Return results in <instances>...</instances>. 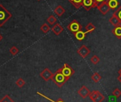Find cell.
Returning a JSON list of instances; mask_svg holds the SVG:
<instances>
[{"mask_svg": "<svg viewBox=\"0 0 121 102\" xmlns=\"http://www.w3.org/2000/svg\"><path fill=\"white\" fill-rule=\"evenodd\" d=\"M51 80L53 81V83L59 88L62 87L68 81L64 76V74L61 72V69H58L56 71V72L53 74V77L51 78Z\"/></svg>", "mask_w": 121, "mask_h": 102, "instance_id": "6da1fadb", "label": "cell"}, {"mask_svg": "<svg viewBox=\"0 0 121 102\" xmlns=\"http://www.w3.org/2000/svg\"><path fill=\"white\" fill-rule=\"evenodd\" d=\"M12 14L2 4H0V27H3L11 18Z\"/></svg>", "mask_w": 121, "mask_h": 102, "instance_id": "7a4b0ae2", "label": "cell"}, {"mask_svg": "<svg viewBox=\"0 0 121 102\" xmlns=\"http://www.w3.org/2000/svg\"><path fill=\"white\" fill-rule=\"evenodd\" d=\"M61 69V72L64 74V76H65V78L66 79L67 81L69 80V79L74 74L75 71L73 70V69L70 67L69 65H68L67 64H64V67Z\"/></svg>", "mask_w": 121, "mask_h": 102, "instance_id": "3957f363", "label": "cell"}, {"mask_svg": "<svg viewBox=\"0 0 121 102\" xmlns=\"http://www.w3.org/2000/svg\"><path fill=\"white\" fill-rule=\"evenodd\" d=\"M67 28L73 34H75L76 32H77L80 30H82L81 24L76 19H73L71 22H70L69 24V25L67 26Z\"/></svg>", "mask_w": 121, "mask_h": 102, "instance_id": "277c9868", "label": "cell"}, {"mask_svg": "<svg viewBox=\"0 0 121 102\" xmlns=\"http://www.w3.org/2000/svg\"><path fill=\"white\" fill-rule=\"evenodd\" d=\"M77 53L79 56H81L82 58H86L91 53V50L89 48H88L86 45H82L78 50Z\"/></svg>", "mask_w": 121, "mask_h": 102, "instance_id": "5b68a950", "label": "cell"}, {"mask_svg": "<svg viewBox=\"0 0 121 102\" xmlns=\"http://www.w3.org/2000/svg\"><path fill=\"white\" fill-rule=\"evenodd\" d=\"M98 3L95 2V0H83L82 7H83L86 11H89L92 8L96 7Z\"/></svg>", "mask_w": 121, "mask_h": 102, "instance_id": "8992f818", "label": "cell"}, {"mask_svg": "<svg viewBox=\"0 0 121 102\" xmlns=\"http://www.w3.org/2000/svg\"><path fill=\"white\" fill-rule=\"evenodd\" d=\"M40 77H41L45 81H48L51 79L53 76V73H52L48 68L44 69L39 74Z\"/></svg>", "mask_w": 121, "mask_h": 102, "instance_id": "52a82bcc", "label": "cell"}, {"mask_svg": "<svg viewBox=\"0 0 121 102\" xmlns=\"http://www.w3.org/2000/svg\"><path fill=\"white\" fill-rule=\"evenodd\" d=\"M96 7L98 8V9L100 12V13L103 15H105L109 12V10L110 9L108 5L107 2H103L100 4H98Z\"/></svg>", "mask_w": 121, "mask_h": 102, "instance_id": "ba28073f", "label": "cell"}, {"mask_svg": "<svg viewBox=\"0 0 121 102\" xmlns=\"http://www.w3.org/2000/svg\"><path fill=\"white\" fill-rule=\"evenodd\" d=\"M90 93H91L90 90H89V89H88L86 86H81V88L78 91V95H79L81 98H87V97L89 96Z\"/></svg>", "mask_w": 121, "mask_h": 102, "instance_id": "9c48e42d", "label": "cell"}, {"mask_svg": "<svg viewBox=\"0 0 121 102\" xmlns=\"http://www.w3.org/2000/svg\"><path fill=\"white\" fill-rule=\"evenodd\" d=\"M51 30L56 35L58 36L60 33H61L64 31V28L63 27L60 25L59 23H56L52 28H51Z\"/></svg>", "mask_w": 121, "mask_h": 102, "instance_id": "30bf717a", "label": "cell"}, {"mask_svg": "<svg viewBox=\"0 0 121 102\" xmlns=\"http://www.w3.org/2000/svg\"><path fill=\"white\" fill-rule=\"evenodd\" d=\"M109 22H110V23L112 25H113L114 27L121 26V24H120V20H119L118 17H117L114 13H113V14L112 15V17L110 18Z\"/></svg>", "mask_w": 121, "mask_h": 102, "instance_id": "8fae6325", "label": "cell"}, {"mask_svg": "<svg viewBox=\"0 0 121 102\" xmlns=\"http://www.w3.org/2000/svg\"><path fill=\"white\" fill-rule=\"evenodd\" d=\"M53 12L58 17H62L64 15V14L66 12V10L61 5H58L54 9Z\"/></svg>", "mask_w": 121, "mask_h": 102, "instance_id": "7c38bea8", "label": "cell"}, {"mask_svg": "<svg viewBox=\"0 0 121 102\" xmlns=\"http://www.w3.org/2000/svg\"><path fill=\"white\" fill-rule=\"evenodd\" d=\"M74 36H75V38L78 40V41H83L85 37H86V32H84L82 30H80L77 32H76L75 34H73Z\"/></svg>", "mask_w": 121, "mask_h": 102, "instance_id": "4fadbf2b", "label": "cell"}, {"mask_svg": "<svg viewBox=\"0 0 121 102\" xmlns=\"http://www.w3.org/2000/svg\"><path fill=\"white\" fill-rule=\"evenodd\" d=\"M106 2H107L108 5L110 9H115L117 8V7L119 5L117 0H107Z\"/></svg>", "mask_w": 121, "mask_h": 102, "instance_id": "5bb4252c", "label": "cell"}, {"mask_svg": "<svg viewBox=\"0 0 121 102\" xmlns=\"http://www.w3.org/2000/svg\"><path fill=\"white\" fill-rule=\"evenodd\" d=\"M68 1L71 3L76 9H80L83 5V0H68Z\"/></svg>", "mask_w": 121, "mask_h": 102, "instance_id": "9a60e30c", "label": "cell"}, {"mask_svg": "<svg viewBox=\"0 0 121 102\" xmlns=\"http://www.w3.org/2000/svg\"><path fill=\"white\" fill-rule=\"evenodd\" d=\"M112 33L117 39H121V26L115 27V28L112 30Z\"/></svg>", "mask_w": 121, "mask_h": 102, "instance_id": "2e32d148", "label": "cell"}, {"mask_svg": "<svg viewBox=\"0 0 121 102\" xmlns=\"http://www.w3.org/2000/svg\"><path fill=\"white\" fill-rule=\"evenodd\" d=\"M91 79L93 80V82L95 83H98L99 82L101 79H102V76H100V74L98 72H95L92 76H91Z\"/></svg>", "mask_w": 121, "mask_h": 102, "instance_id": "e0dca14e", "label": "cell"}, {"mask_svg": "<svg viewBox=\"0 0 121 102\" xmlns=\"http://www.w3.org/2000/svg\"><path fill=\"white\" fill-rule=\"evenodd\" d=\"M40 30L43 33V34H47L50 30H51V27L48 24H47L46 23H43L41 27H40Z\"/></svg>", "mask_w": 121, "mask_h": 102, "instance_id": "ac0fdd59", "label": "cell"}, {"mask_svg": "<svg viewBox=\"0 0 121 102\" xmlns=\"http://www.w3.org/2000/svg\"><path fill=\"white\" fill-rule=\"evenodd\" d=\"M86 34H88V33H91V32H93L95 29V27L92 24V23H88L87 25H86Z\"/></svg>", "mask_w": 121, "mask_h": 102, "instance_id": "d6986e66", "label": "cell"}, {"mask_svg": "<svg viewBox=\"0 0 121 102\" xmlns=\"http://www.w3.org/2000/svg\"><path fill=\"white\" fill-rule=\"evenodd\" d=\"M57 22V19L54 15H50L48 18H47V22L50 24V25H54Z\"/></svg>", "mask_w": 121, "mask_h": 102, "instance_id": "ffe728a7", "label": "cell"}, {"mask_svg": "<svg viewBox=\"0 0 121 102\" xmlns=\"http://www.w3.org/2000/svg\"><path fill=\"white\" fill-rule=\"evenodd\" d=\"M104 100H105V96L99 91V93H98L97 97H96L95 99L93 101V102H103Z\"/></svg>", "mask_w": 121, "mask_h": 102, "instance_id": "44dd1931", "label": "cell"}, {"mask_svg": "<svg viewBox=\"0 0 121 102\" xmlns=\"http://www.w3.org/2000/svg\"><path fill=\"white\" fill-rule=\"evenodd\" d=\"M19 49H18L17 46H13L11 47L10 49H9V52H10V54H11L12 56H16V55L19 53Z\"/></svg>", "mask_w": 121, "mask_h": 102, "instance_id": "7402d4cb", "label": "cell"}, {"mask_svg": "<svg viewBox=\"0 0 121 102\" xmlns=\"http://www.w3.org/2000/svg\"><path fill=\"white\" fill-rule=\"evenodd\" d=\"M98 93H99V91H98V90H95V91H93L92 92H91L90 93V94H89V97H90V98H91V100H92L93 101L95 99V98L97 97V96H98Z\"/></svg>", "mask_w": 121, "mask_h": 102, "instance_id": "603a6c76", "label": "cell"}, {"mask_svg": "<svg viewBox=\"0 0 121 102\" xmlns=\"http://www.w3.org/2000/svg\"><path fill=\"white\" fill-rule=\"evenodd\" d=\"M25 81L22 79V78H19L18 79V80L16 81V85L19 87V88H22L24 85H25Z\"/></svg>", "mask_w": 121, "mask_h": 102, "instance_id": "cb8c5ba5", "label": "cell"}, {"mask_svg": "<svg viewBox=\"0 0 121 102\" xmlns=\"http://www.w3.org/2000/svg\"><path fill=\"white\" fill-rule=\"evenodd\" d=\"M0 102H15L9 95H5L1 100Z\"/></svg>", "mask_w": 121, "mask_h": 102, "instance_id": "d4e9b609", "label": "cell"}, {"mask_svg": "<svg viewBox=\"0 0 121 102\" xmlns=\"http://www.w3.org/2000/svg\"><path fill=\"white\" fill-rule=\"evenodd\" d=\"M91 63H92L93 64L96 65V64H98L99 63V62H100V58H99L98 56H96V55H93V56L91 58Z\"/></svg>", "mask_w": 121, "mask_h": 102, "instance_id": "484cf974", "label": "cell"}, {"mask_svg": "<svg viewBox=\"0 0 121 102\" xmlns=\"http://www.w3.org/2000/svg\"><path fill=\"white\" fill-rule=\"evenodd\" d=\"M112 94L114 96H115L116 98H119V97L121 96V91H120L119 89L116 88V89H114V91H112Z\"/></svg>", "mask_w": 121, "mask_h": 102, "instance_id": "4316f807", "label": "cell"}, {"mask_svg": "<svg viewBox=\"0 0 121 102\" xmlns=\"http://www.w3.org/2000/svg\"><path fill=\"white\" fill-rule=\"evenodd\" d=\"M114 14L118 17L120 22V24H121V5L118 7V9L114 12Z\"/></svg>", "mask_w": 121, "mask_h": 102, "instance_id": "83f0119b", "label": "cell"}, {"mask_svg": "<svg viewBox=\"0 0 121 102\" xmlns=\"http://www.w3.org/2000/svg\"><path fill=\"white\" fill-rule=\"evenodd\" d=\"M51 101H52V102H65L64 100H62V98H58V99L57 101H53V100H52Z\"/></svg>", "mask_w": 121, "mask_h": 102, "instance_id": "f1b7e54d", "label": "cell"}, {"mask_svg": "<svg viewBox=\"0 0 121 102\" xmlns=\"http://www.w3.org/2000/svg\"><path fill=\"white\" fill-rule=\"evenodd\" d=\"M117 80L121 83V75L120 74H119V76H117Z\"/></svg>", "mask_w": 121, "mask_h": 102, "instance_id": "f546056e", "label": "cell"}, {"mask_svg": "<svg viewBox=\"0 0 121 102\" xmlns=\"http://www.w3.org/2000/svg\"><path fill=\"white\" fill-rule=\"evenodd\" d=\"M2 39H3V36H2V35L1 34H0V42L2 41Z\"/></svg>", "mask_w": 121, "mask_h": 102, "instance_id": "4dcf8cb0", "label": "cell"}, {"mask_svg": "<svg viewBox=\"0 0 121 102\" xmlns=\"http://www.w3.org/2000/svg\"><path fill=\"white\" fill-rule=\"evenodd\" d=\"M118 74H120L121 75V68L119 69V71H118Z\"/></svg>", "mask_w": 121, "mask_h": 102, "instance_id": "1f68e13d", "label": "cell"}, {"mask_svg": "<svg viewBox=\"0 0 121 102\" xmlns=\"http://www.w3.org/2000/svg\"><path fill=\"white\" fill-rule=\"evenodd\" d=\"M103 1H104V2H106V1H107V0H103Z\"/></svg>", "mask_w": 121, "mask_h": 102, "instance_id": "d6a6232c", "label": "cell"}, {"mask_svg": "<svg viewBox=\"0 0 121 102\" xmlns=\"http://www.w3.org/2000/svg\"><path fill=\"white\" fill-rule=\"evenodd\" d=\"M37 1H41V0H37Z\"/></svg>", "mask_w": 121, "mask_h": 102, "instance_id": "836d02e7", "label": "cell"}]
</instances>
